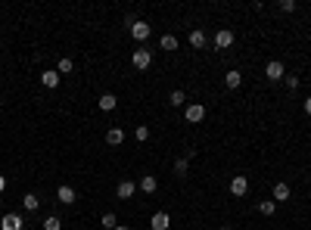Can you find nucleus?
I'll return each instance as SVG.
<instances>
[{"label": "nucleus", "mask_w": 311, "mask_h": 230, "mask_svg": "<svg viewBox=\"0 0 311 230\" xmlns=\"http://www.w3.org/2000/svg\"><path fill=\"white\" fill-rule=\"evenodd\" d=\"M128 28H131V38L137 41V44H143L149 34H153V28H149V22H143V19H131L128 16Z\"/></svg>", "instance_id": "obj_1"}, {"label": "nucleus", "mask_w": 311, "mask_h": 230, "mask_svg": "<svg viewBox=\"0 0 311 230\" xmlns=\"http://www.w3.org/2000/svg\"><path fill=\"white\" fill-rule=\"evenodd\" d=\"M149 62H153V53H149L146 47H137V50L131 53V65L140 68V72H143V68H149Z\"/></svg>", "instance_id": "obj_2"}, {"label": "nucleus", "mask_w": 311, "mask_h": 230, "mask_svg": "<svg viewBox=\"0 0 311 230\" xmlns=\"http://www.w3.org/2000/svg\"><path fill=\"white\" fill-rule=\"evenodd\" d=\"M264 78H268V81H283V78H286L283 62L280 59H271L268 65H264Z\"/></svg>", "instance_id": "obj_3"}, {"label": "nucleus", "mask_w": 311, "mask_h": 230, "mask_svg": "<svg viewBox=\"0 0 311 230\" xmlns=\"http://www.w3.org/2000/svg\"><path fill=\"white\" fill-rule=\"evenodd\" d=\"M249 193V177L246 174H234L230 177V196H246Z\"/></svg>", "instance_id": "obj_4"}, {"label": "nucleus", "mask_w": 311, "mask_h": 230, "mask_svg": "<svg viewBox=\"0 0 311 230\" xmlns=\"http://www.w3.org/2000/svg\"><path fill=\"white\" fill-rule=\"evenodd\" d=\"M22 227H25V221H22V215H16V212H6L0 218V230H22Z\"/></svg>", "instance_id": "obj_5"}, {"label": "nucleus", "mask_w": 311, "mask_h": 230, "mask_svg": "<svg viewBox=\"0 0 311 230\" xmlns=\"http://www.w3.org/2000/svg\"><path fill=\"white\" fill-rule=\"evenodd\" d=\"M215 47H218V50L234 47V31H230V28H218V34H215Z\"/></svg>", "instance_id": "obj_6"}, {"label": "nucleus", "mask_w": 311, "mask_h": 230, "mask_svg": "<svg viewBox=\"0 0 311 230\" xmlns=\"http://www.w3.org/2000/svg\"><path fill=\"white\" fill-rule=\"evenodd\" d=\"M134 193H137V183H134V180H122L119 187H115V196H119V199H124V202H131V196H134Z\"/></svg>", "instance_id": "obj_7"}, {"label": "nucleus", "mask_w": 311, "mask_h": 230, "mask_svg": "<svg viewBox=\"0 0 311 230\" xmlns=\"http://www.w3.org/2000/svg\"><path fill=\"white\" fill-rule=\"evenodd\" d=\"M196 156V149H187V156H181L178 162H175V174L178 177H187V171H190V159Z\"/></svg>", "instance_id": "obj_8"}, {"label": "nucleus", "mask_w": 311, "mask_h": 230, "mask_svg": "<svg viewBox=\"0 0 311 230\" xmlns=\"http://www.w3.org/2000/svg\"><path fill=\"white\" fill-rule=\"evenodd\" d=\"M184 115H187L190 124H199L205 118V106H202V103H193V106H187V112H184Z\"/></svg>", "instance_id": "obj_9"}, {"label": "nucleus", "mask_w": 311, "mask_h": 230, "mask_svg": "<svg viewBox=\"0 0 311 230\" xmlns=\"http://www.w3.org/2000/svg\"><path fill=\"white\" fill-rule=\"evenodd\" d=\"M60 81H62V75L56 72V68H47V72H41V84H44V87H50V90H53V87H60Z\"/></svg>", "instance_id": "obj_10"}, {"label": "nucleus", "mask_w": 311, "mask_h": 230, "mask_svg": "<svg viewBox=\"0 0 311 230\" xmlns=\"http://www.w3.org/2000/svg\"><path fill=\"white\" fill-rule=\"evenodd\" d=\"M56 199H60L62 205H72V202L78 199V193H75V187H68V183H62V187L56 190Z\"/></svg>", "instance_id": "obj_11"}, {"label": "nucleus", "mask_w": 311, "mask_h": 230, "mask_svg": "<svg viewBox=\"0 0 311 230\" xmlns=\"http://www.w3.org/2000/svg\"><path fill=\"white\" fill-rule=\"evenodd\" d=\"M149 227H153V230H168V227H171L168 212H156L153 218H149Z\"/></svg>", "instance_id": "obj_12"}, {"label": "nucleus", "mask_w": 311, "mask_h": 230, "mask_svg": "<svg viewBox=\"0 0 311 230\" xmlns=\"http://www.w3.org/2000/svg\"><path fill=\"white\" fill-rule=\"evenodd\" d=\"M240 84H243V75H240L237 68H230V72L224 75V87H227V90H237Z\"/></svg>", "instance_id": "obj_13"}, {"label": "nucleus", "mask_w": 311, "mask_h": 230, "mask_svg": "<svg viewBox=\"0 0 311 230\" xmlns=\"http://www.w3.org/2000/svg\"><path fill=\"white\" fill-rule=\"evenodd\" d=\"M286 199H290V183L277 180L274 183V202H286Z\"/></svg>", "instance_id": "obj_14"}, {"label": "nucleus", "mask_w": 311, "mask_h": 230, "mask_svg": "<svg viewBox=\"0 0 311 230\" xmlns=\"http://www.w3.org/2000/svg\"><path fill=\"white\" fill-rule=\"evenodd\" d=\"M106 143H109V146H122V143H124V131H122V128H109V131H106Z\"/></svg>", "instance_id": "obj_15"}, {"label": "nucleus", "mask_w": 311, "mask_h": 230, "mask_svg": "<svg viewBox=\"0 0 311 230\" xmlns=\"http://www.w3.org/2000/svg\"><path fill=\"white\" fill-rule=\"evenodd\" d=\"M97 106H100L103 112H112L115 106H119V100H115V94H103V97L97 100Z\"/></svg>", "instance_id": "obj_16"}, {"label": "nucleus", "mask_w": 311, "mask_h": 230, "mask_svg": "<svg viewBox=\"0 0 311 230\" xmlns=\"http://www.w3.org/2000/svg\"><path fill=\"white\" fill-rule=\"evenodd\" d=\"M22 209H25V212H38L41 209V199L34 196V193H25V196H22Z\"/></svg>", "instance_id": "obj_17"}, {"label": "nucleus", "mask_w": 311, "mask_h": 230, "mask_svg": "<svg viewBox=\"0 0 311 230\" xmlns=\"http://www.w3.org/2000/svg\"><path fill=\"white\" fill-rule=\"evenodd\" d=\"M190 47H196V50L205 47V31H202V28H193V31H190Z\"/></svg>", "instance_id": "obj_18"}, {"label": "nucleus", "mask_w": 311, "mask_h": 230, "mask_svg": "<svg viewBox=\"0 0 311 230\" xmlns=\"http://www.w3.org/2000/svg\"><path fill=\"white\" fill-rule=\"evenodd\" d=\"M137 187H140L143 193H156V187H159V180H156L153 174H143V177H140V183H137Z\"/></svg>", "instance_id": "obj_19"}, {"label": "nucleus", "mask_w": 311, "mask_h": 230, "mask_svg": "<svg viewBox=\"0 0 311 230\" xmlns=\"http://www.w3.org/2000/svg\"><path fill=\"white\" fill-rule=\"evenodd\" d=\"M184 103H187V97H184V90H171L168 94V106H175V109H181Z\"/></svg>", "instance_id": "obj_20"}, {"label": "nucleus", "mask_w": 311, "mask_h": 230, "mask_svg": "<svg viewBox=\"0 0 311 230\" xmlns=\"http://www.w3.org/2000/svg\"><path fill=\"white\" fill-rule=\"evenodd\" d=\"M159 47H162V50H178V38H175V34H162V41H159Z\"/></svg>", "instance_id": "obj_21"}, {"label": "nucleus", "mask_w": 311, "mask_h": 230, "mask_svg": "<svg viewBox=\"0 0 311 230\" xmlns=\"http://www.w3.org/2000/svg\"><path fill=\"white\" fill-rule=\"evenodd\" d=\"M103 227H106V230H115V227H119V218H115V212H106V215H103V221H100Z\"/></svg>", "instance_id": "obj_22"}, {"label": "nucleus", "mask_w": 311, "mask_h": 230, "mask_svg": "<svg viewBox=\"0 0 311 230\" xmlns=\"http://www.w3.org/2000/svg\"><path fill=\"white\" fill-rule=\"evenodd\" d=\"M258 212H261V215H274V212H277V202H274V199H264V202H258Z\"/></svg>", "instance_id": "obj_23"}, {"label": "nucleus", "mask_w": 311, "mask_h": 230, "mask_svg": "<svg viewBox=\"0 0 311 230\" xmlns=\"http://www.w3.org/2000/svg\"><path fill=\"white\" fill-rule=\"evenodd\" d=\"M72 68H75V62L68 59V56H62V59H60V65H56V72H60V75H68Z\"/></svg>", "instance_id": "obj_24"}, {"label": "nucleus", "mask_w": 311, "mask_h": 230, "mask_svg": "<svg viewBox=\"0 0 311 230\" xmlns=\"http://www.w3.org/2000/svg\"><path fill=\"white\" fill-rule=\"evenodd\" d=\"M44 230H62V221L56 215H50V218H44Z\"/></svg>", "instance_id": "obj_25"}, {"label": "nucleus", "mask_w": 311, "mask_h": 230, "mask_svg": "<svg viewBox=\"0 0 311 230\" xmlns=\"http://www.w3.org/2000/svg\"><path fill=\"white\" fill-rule=\"evenodd\" d=\"M134 137H137V140H149V128H146V124H137V131H134Z\"/></svg>", "instance_id": "obj_26"}, {"label": "nucleus", "mask_w": 311, "mask_h": 230, "mask_svg": "<svg viewBox=\"0 0 311 230\" xmlns=\"http://www.w3.org/2000/svg\"><path fill=\"white\" fill-rule=\"evenodd\" d=\"M280 9H283V13H293V9H296V0H280Z\"/></svg>", "instance_id": "obj_27"}, {"label": "nucleus", "mask_w": 311, "mask_h": 230, "mask_svg": "<svg viewBox=\"0 0 311 230\" xmlns=\"http://www.w3.org/2000/svg\"><path fill=\"white\" fill-rule=\"evenodd\" d=\"M283 81H286V87H290V90H296V87H299V78H296V75H286Z\"/></svg>", "instance_id": "obj_28"}, {"label": "nucleus", "mask_w": 311, "mask_h": 230, "mask_svg": "<svg viewBox=\"0 0 311 230\" xmlns=\"http://www.w3.org/2000/svg\"><path fill=\"white\" fill-rule=\"evenodd\" d=\"M305 115H311V97H305Z\"/></svg>", "instance_id": "obj_29"}, {"label": "nucleus", "mask_w": 311, "mask_h": 230, "mask_svg": "<svg viewBox=\"0 0 311 230\" xmlns=\"http://www.w3.org/2000/svg\"><path fill=\"white\" fill-rule=\"evenodd\" d=\"M3 190H6V177H3V174H0V193H3Z\"/></svg>", "instance_id": "obj_30"}, {"label": "nucleus", "mask_w": 311, "mask_h": 230, "mask_svg": "<svg viewBox=\"0 0 311 230\" xmlns=\"http://www.w3.org/2000/svg\"><path fill=\"white\" fill-rule=\"evenodd\" d=\"M115 230H131V227H124V224H119V227H115Z\"/></svg>", "instance_id": "obj_31"}, {"label": "nucleus", "mask_w": 311, "mask_h": 230, "mask_svg": "<svg viewBox=\"0 0 311 230\" xmlns=\"http://www.w3.org/2000/svg\"><path fill=\"white\" fill-rule=\"evenodd\" d=\"M218 230H234V227H227V224H224V227H218Z\"/></svg>", "instance_id": "obj_32"}, {"label": "nucleus", "mask_w": 311, "mask_h": 230, "mask_svg": "<svg viewBox=\"0 0 311 230\" xmlns=\"http://www.w3.org/2000/svg\"><path fill=\"white\" fill-rule=\"evenodd\" d=\"M308 177H311V171H308Z\"/></svg>", "instance_id": "obj_33"}]
</instances>
